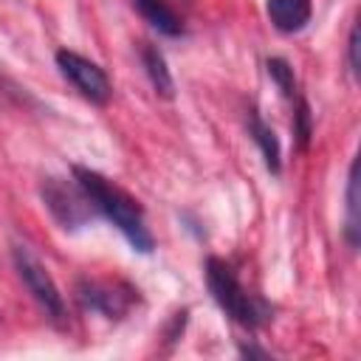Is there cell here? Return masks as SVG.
<instances>
[{
	"mask_svg": "<svg viewBox=\"0 0 361 361\" xmlns=\"http://www.w3.org/2000/svg\"><path fill=\"white\" fill-rule=\"evenodd\" d=\"M56 68L79 90V96H85L90 104H99L102 107V104L110 102L113 85H110L104 68L96 65L93 59H87V56H82L76 51L62 48V51H56Z\"/></svg>",
	"mask_w": 361,
	"mask_h": 361,
	"instance_id": "5b68a950",
	"label": "cell"
},
{
	"mask_svg": "<svg viewBox=\"0 0 361 361\" xmlns=\"http://www.w3.org/2000/svg\"><path fill=\"white\" fill-rule=\"evenodd\" d=\"M73 178L85 189V195L90 197L93 209L104 220H110L135 251L149 254L155 248V240H152V234H149V228L144 223V212L135 203V197H130L124 189H118L104 175H99V172L87 169V166H73Z\"/></svg>",
	"mask_w": 361,
	"mask_h": 361,
	"instance_id": "6da1fadb",
	"label": "cell"
},
{
	"mask_svg": "<svg viewBox=\"0 0 361 361\" xmlns=\"http://www.w3.org/2000/svg\"><path fill=\"white\" fill-rule=\"evenodd\" d=\"M73 296L82 310L99 313L104 319H121L133 305V290L121 282H99L90 276L76 279Z\"/></svg>",
	"mask_w": 361,
	"mask_h": 361,
	"instance_id": "8992f818",
	"label": "cell"
},
{
	"mask_svg": "<svg viewBox=\"0 0 361 361\" xmlns=\"http://www.w3.org/2000/svg\"><path fill=\"white\" fill-rule=\"evenodd\" d=\"M347 65H350V73L358 79V73H361V59H358V23H353L350 37H347Z\"/></svg>",
	"mask_w": 361,
	"mask_h": 361,
	"instance_id": "5bb4252c",
	"label": "cell"
},
{
	"mask_svg": "<svg viewBox=\"0 0 361 361\" xmlns=\"http://www.w3.org/2000/svg\"><path fill=\"white\" fill-rule=\"evenodd\" d=\"M206 285H209V293L217 302V307L240 327L257 330L262 322H268V307L243 288V282L237 279L234 268L226 259H220V257L206 259Z\"/></svg>",
	"mask_w": 361,
	"mask_h": 361,
	"instance_id": "7a4b0ae2",
	"label": "cell"
},
{
	"mask_svg": "<svg viewBox=\"0 0 361 361\" xmlns=\"http://www.w3.org/2000/svg\"><path fill=\"white\" fill-rule=\"evenodd\" d=\"M11 259H14V268H17V276L23 279L25 290L31 293V299L39 305V310L48 316L51 324L56 327H65L68 324V307H65V299L54 282V276L48 274V268L39 262V257L28 248V245H14L11 248Z\"/></svg>",
	"mask_w": 361,
	"mask_h": 361,
	"instance_id": "3957f363",
	"label": "cell"
},
{
	"mask_svg": "<svg viewBox=\"0 0 361 361\" xmlns=\"http://www.w3.org/2000/svg\"><path fill=\"white\" fill-rule=\"evenodd\" d=\"M39 195H42V203L45 209L51 212V217L65 228V231H76L82 226H87L96 214L90 197L85 195V189L68 178H45L42 186H39Z\"/></svg>",
	"mask_w": 361,
	"mask_h": 361,
	"instance_id": "277c9868",
	"label": "cell"
},
{
	"mask_svg": "<svg viewBox=\"0 0 361 361\" xmlns=\"http://www.w3.org/2000/svg\"><path fill=\"white\" fill-rule=\"evenodd\" d=\"M248 133H251L254 144L259 147V152H262V158H265V166L276 175V172H279V166H282L279 138H276V133H274V130L259 118V113H257V110H251V113H248Z\"/></svg>",
	"mask_w": 361,
	"mask_h": 361,
	"instance_id": "30bf717a",
	"label": "cell"
},
{
	"mask_svg": "<svg viewBox=\"0 0 361 361\" xmlns=\"http://www.w3.org/2000/svg\"><path fill=\"white\" fill-rule=\"evenodd\" d=\"M268 76L274 79V85L279 87V93L285 96V99H296L299 93H296V76H293V68L282 59V56H271L268 59Z\"/></svg>",
	"mask_w": 361,
	"mask_h": 361,
	"instance_id": "7c38bea8",
	"label": "cell"
},
{
	"mask_svg": "<svg viewBox=\"0 0 361 361\" xmlns=\"http://www.w3.org/2000/svg\"><path fill=\"white\" fill-rule=\"evenodd\" d=\"M293 102H296V113H293V135H296L299 147L305 149L307 141H310V133H313V124H310V107H307V102H305L302 96H296Z\"/></svg>",
	"mask_w": 361,
	"mask_h": 361,
	"instance_id": "4fadbf2b",
	"label": "cell"
},
{
	"mask_svg": "<svg viewBox=\"0 0 361 361\" xmlns=\"http://www.w3.org/2000/svg\"><path fill=\"white\" fill-rule=\"evenodd\" d=\"M240 353H243V355H248V358H268V353H265V350H259V347H245V344H243V347H240Z\"/></svg>",
	"mask_w": 361,
	"mask_h": 361,
	"instance_id": "9a60e30c",
	"label": "cell"
},
{
	"mask_svg": "<svg viewBox=\"0 0 361 361\" xmlns=\"http://www.w3.org/2000/svg\"><path fill=\"white\" fill-rule=\"evenodd\" d=\"M265 11H268V20L276 31L296 34L310 23L313 6H310V0H268Z\"/></svg>",
	"mask_w": 361,
	"mask_h": 361,
	"instance_id": "52a82bcc",
	"label": "cell"
},
{
	"mask_svg": "<svg viewBox=\"0 0 361 361\" xmlns=\"http://www.w3.org/2000/svg\"><path fill=\"white\" fill-rule=\"evenodd\" d=\"M141 65H144V73L152 85V90L164 99H172L175 96V79L169 73V65H166V56L161 54L158 45L152 42H144L141 45Z\"/></svg>",
	"mask_w": 361,
	"mask_h": 361,
	"instance_id": "ba28073f",
	"label": "cell"
},
{
	"mask_svg": "<svg viewBox=\"0 0 361 361\" xmlns=\"http://www.w3.org/2000/svg\"><path fill=\"white\" fill-rule=\"evenodd\" d=\"M133 6L138 8V14H141L155 31H161V34H166V37H180V34H183V23H180V17L169 8L166 0H133Z\"/></svg>",
	"mask_w": 361,
	"mask_h": 361,
	"instance_id": "9c48e42d",
	"label": "cell"
},
{
	"mask_svg": "<svg viewBox=\"0 0 361 361\" xmlns=\"http://www.w3.org/2000/svg\"><path fill=\"white\" fill-rule=\"evenodd\" d=\"M347 206H344V237L350 243V248L358 245L361 237V220H358V161L350 164V175H347Z\"/></svg>",
	"mask_w": 361,
	"mask_h": 361,
	"instance_id": "8fae6325",
	"label": "cell"
}]
</instances>
